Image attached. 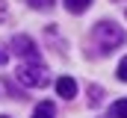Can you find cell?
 Returning <instances> with one entry per match:
<instances>
[{
	"label": "cell",
	"mask_w": 127,
	"mask_h": 118,
	"mask_svg": "<svg viewBox=\"0 0 127 118\" xmlns=\"http://www.w3.org/2000/svg\"><path fill=\"white\" fill-rule=\"evenodd\" d=\"M109 118H127V97L115 100V103L109 106Z\"/></svg>",
	"instance_id": "52a82bcc"
},
{
	"label": "cell",
	"mask_w": 127,
	"mask_h": 118,
	"mask_svg": "<svg viewBox=\"0 0 127 118\" xmlns=\"http://www.w3.org/2000/svg\"><path fill=\"white\" fill-rule=\"evenodd\" d=\"M89 3H92V0H65V9H68L71 15H83V12L89 9Z\"/></svg>",
	"instance_id": "8992f818"
},
{
	"label": "cell",
	"mask_w": 127,
	"mask_h": 118,
	"mask_svg": "<svg viewBox=\"0 0 127 118\" xmlns=\"http://www.w3.org/2000/svg\"><path fill=\"white\" fill-rule=\"evenodd\" d=\"M15 77H18V83L27 88H41L47 86V71L38 65V62H21V68L15 71Z\"/></svg>",
	"instance_id": "7a4b0ae2"
},
{
	"label": "cell",
	"mask_w": 127,
	"mask_h": 118,
	"mask_svg": "<svg viewBox=\"0 0 127 118\" xmlns=\"http://www.w3.org/2000/svg\"><path fill=\"white\" fill-rule=\"evenodd\" d=\"M0 118H9V115H0Z\"/></svg>",
	"instance_id": "4fadbf2b"
},
{
	"label": "cell",
	"mask_w": 127,
	"mask_h": 118,
	"mask_svg": "<svg viewBox=\"0 0 127 118\" xmlns=\"http://www.w3.org/2000/svg\"><path fill=\"white\" fill-rule=\"evenodd\" d=\"M27 3H30L32 9H50L53 6V0H27Z\"/></svg>",
	"instance_id": "9c48e42d"
},
{
	"label": "cell",
	"mask_w": 127,
	"mask_h": 118,
	"mask_svg": "<svg viewBox=\"0 0 127 118\" xmlns=\"http://www.w3.org/2000/svg\"><path fill=\"white\" fill-rule=\"evenodd\" d=\"M6 59H9V50H6V47L0 44V65H6Z\"/></svg>",
	"instance_id": "8fae6325"
},
{
	"label": "cell",
	"mask_w": 127,
	"mask_h": 118,
	"mask_svg": "<svg viewBox=\"0 0 127 118\" xmlns=\"http://www.w3.org/2000/svg\"><path fill=\"white\" fill-rule=\"evenodd\" d=\"M6 18V6H3V0H0V21Z\"/></svg>",
	"instance_id": "7c38bea8"
},
{
	"label": "cell",
	"mask_w": 127,
	"mask_h": 118,
	"mask_svg": "<svg viewBox=\"0 0 127 118\" xmlns=\"http://www.w3.org/2000/svg\"><path fill=\"white\" fill-rule=\"evenodd\" d=\"M118 80H124V83H127V56L118 62Z\"/></svg>",
	"instance_id": "30bf717a"
},
{
	"label": "cell",
	"mask_w": 127,
	"mask_h": 118,
	"mask_svg": "<svg viewBox=\"0 0 127 118\" xmlns=\"http://www.w3.org/2000/svg\"><path fill=\"white\" fill-rule=\"evenodd\" d=\"M127 41V32L118 24H112V21H100L95 24L92 30V44L97 47V53H112L115 47H121Z\"/></svg>",
	"instance_id": "6da1fadb"
},
{
	"label": "cell",
	"mask_w": 127,
	"mask_h": 118,
	"mask_svg": "<svg viewBox=\"0 0 127 118\" xmlns=\"http://www.w3.org/2000/svg\"><path fill=\"white\" fill-rule=\"evenodd\" d=\"M56 115V106L50 103V100H41L35 109H32V118H53Z\"/></svg>",
	"instance_id": "5b68a950"
},
{
	"label": "cell",
	"mask_w": 127,
	"mask_h": 118,
	"mask_svg": "<svg viewBox=\"0 0 127 118\" xmlns=\"http://www.w3.org/2000/svg\"><path fill=\"white\" fill-rule=\"evenodd\" d=\"M56 91H59V97H74L77 94V83H74V77H59L56 80Z\"/></svg>",
	"instance_id": "277c9868"
},
{
	"label": "cell",
	"mask_w": 127,
	"mask_h": 118,
	"mask_svg": "<svg viewBox=\"0 0 127 118\" xmlns=\"http://www.w3.org/2000/svg\"><path fill=\"white\" fill-rule=\"evenodd\" d=\"M12 53H18L21 59H30V62H38V47L30 35H15L12 38Z\"/></svg>",
	"instance_id": "3957f363"
},
{
	"label": "cell",
	"mask_w": 127,
	"mask_h": 118,
	"mask_svg": "<svg viewBox=\"0 0 127 118\" xmlns=\"http://www.w3.org/2000/svg\"><path fill=\"white\" fill-rule=\"evenodd\" d=\"M100 94H103V88H100V86H89V97H92V103H100Z\"/></svg>",
	"instance_id": "ba28073f"
}]
</instances>
